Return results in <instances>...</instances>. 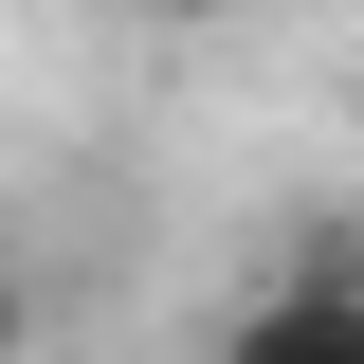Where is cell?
<instances>
[{"label": "cell", "mask_w": 364, "mask_h": 364, "mask_svg": "<svg viewBox=\"0 0 364 364\" xmlns=\"http://www.w3.org/2000/svg\"><path fill=\"white\" fill-rule=\"evenodd\" d=\"M128 18H164V37H200V18H255V0H128Z\"/></svg>", "instance_id": "3957f363"}, {"label": "cell", "mask_w": 364, "mask_h": 364, "mask_svg": "<svg viewBox=\"0 0 364 364\" xmlns=\"http://www.w3.org/2000/svg\"><path fill=\"white\" fill-rule=\"evenodd\" d=\"M219 364H364V273H273Z\"/></svg>", "instance_id": "6da1fadb"}, {"label": "cell", "mask_w": 364, "mask_h": 364, "mask_svg": "<svg viewBox=\"0 0 364 364\" xmlns=\"http://www.w3.org/2000/svg\"><path fill=\"white\" fill-rule=\"evenodd\" d=\"M0 364H37V273H18V237H0Z\"/></svg>", "instance_id": "7a4b0ae2"}]
</instances>
